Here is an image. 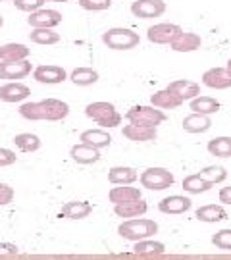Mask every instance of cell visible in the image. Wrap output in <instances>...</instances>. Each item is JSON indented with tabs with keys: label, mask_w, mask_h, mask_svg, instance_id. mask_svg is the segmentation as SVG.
<instances>
[{
	"label": "cell",
	"mask_w": 231,
	"mask_h": 260,
	"mask_svg": "<svg viewBox=\"0 0 231 260\" xmlns=\"http://www.w3.org/2000/svg\"><path fill=\"white\" fill-rule=\"evenodd\" d=\"M150 104L160 108V110H174V108H179L183 104V101L174 91H170L166 87V89L156 91V93L150 96Z\"/></svg>",
	"instance_id": "21"
},
{
	"label": "cell",
	"mask_w": 231,
	"mask_h": 260,
	"mask_svg": "<svg viewBox=\"0 0 231 260\" xmlns=\"http://www.w3.org/2000/svg\"><path fill=\"white\" fill-rule=\"evenodd\" d=\"M64 16L58 10H48V8H39L31 12L27 18V23L31 27H50L54 29L56 25L62 23Z\"/></svg>",
	"instance_id": "12"
},
{
	"label": "cell",
	"mask_w": 231,
	"mask_h": 260,
	"mask_svg": "<svg viewBox=\"0 0 231 260\" xmlns=\"http://www.w3.org/2000/svg\"><path fill=\"white\" fill-rule=\"evenodd\" d=\"M0 62H2V56H0Z\"/></svg>",
	"instance_id": "46"
},
{
	"label": "cell",
	"mask_w": 231,
	"mask_h": 260,
	"mask_svg": "<svg viewBox=\"0 0 231 260\" xmlns=\"http://www.w3.org/2000/svg\"><path fill=\"white\" fill-rule=\"evenodd\" d=\"M133 252H135L137 256H160V254L166 252V245L160 241H152V239L148 237V239L135 241Z\"/></svg>",
	"instance_id": "27"
},
{
	"label": "cell",
	"mask_w": 231,
	"mask_h": 260,
	"mask_svg": "<svg viewBox=\"0 0 231 260\" xmlns=\"http://www.w3.org/2000/svg\"><path fill=\"white\" fill-rule=\"evenodd\" d=\"M0 2H2V0H0Z\"/></svg>",
	"instance_id": "47"
},
{
	"label": "cell",
	"mask_w": 231,
	"mask_h": 260,
	"mask_svg": "<svg viewBox=\"0 0 231 260\" xmlns=\"http://www.w3.org/2000/svg\"><path fill=\"white\" fill-rule=\"evenodd\" d=\"M203 85L208 89L223 91L231 87V74L225 68H210L203 74Z\"/></svg>",
	"instance_id": "13"
},
{
	"label": "cell",
	"mask_w": 231,
	"mask_h": 260,
	"mask_svg": "<svg viewBox=\"0 0 231 260\" xmlns=\"http://www.w3.org/2000/svg\"><path fill=\"white\" fill-rule=\"evenodd\" d=\"M214 187V183H210L208 179H204L201 174H193V176H187L183 179V191L189 195H201L206 193Z\"/></svg>",
	"instance_id": "28"
},
{
	"label": "cell",
	"mask_w": 231,
	"mask_h": 260,
	"mask_svg": "<svg viewBox=\"0 0 231 260\" xmlns=\"http://www.w3.org/2000/svg\"><path fill=\"white\" fill-rule=\"evenodd\" d=\"M45 2L46 0H14V6L18 10H21V12L31 14V12H35V10L43 8Z\"/></svg>",
	"instance_id": "38"
},
{
	"label": "cell",
	"mask_w": 231,
	"mask_h": 260,
	"mask_svg": "<svg viewBox=\"0 0 231 260\" xmlns=\"http://www.w3.org/2000/svg\"><path fill=\"white\" fill-rule=\"evenodd\" d=\"M31 50L21 43H8L4 47H0V56L2 62H14V60H25L29 58Z\"/></svg>",
	"instance_id": "30"
},
{
	"label": "cell",
	"mask_w": 231,
	"mask_h": 260,
	"mask_svg": "<svg viewBox=\"0 0 231 260\" xmlns=\"http://www.w3.org/2000/svg\"><path fill=\"white\" fill-rule=\"evenodd\" d=\"M12 143H14L21 152H37V150L41 149V145H43L35 133H18V135L12 139Z\"/></svg>",
	"instance_id": "32"
},
{
	"label": "cell",
	"mask_w": 231,
	"mask_h": 260,
	"mask_svg": "<svg viewBox=\"0 0 231 260\" xmlns=\"http://www.w3.org/2000/svg\"><path fill=\"white\" fill-rule=\"evenodd\" d=\"M70 79L79 87H89V85H94L98 81V72L92 68H75L70 75Z\"/></svg>",
	"instance_id": "33"
},
{
	"label": "cell",
	"mask_w": 231,
	"mask_h": 260,
	"mask_svg": "<svg viewBox=\"0 0 231 260\" xmlns=\"http://www.w3.org/2000/svg\"><path fill=\"white\" fill-rule=\"evenodd\" d=\"M29 94H31V89L19 81H8L6 85L0 87V101L2 103H23L29 99Z\"/></svg>",
	"instance_id": "15"
},
{
	"label": "cell",
	"mask_w": 231,
	"mask_h": 260,
	"mask_svg": "<svg viewBox=\"0 0 231 260\" xmlns=\"http://www.w3.org/2000/svg\"><path fill=\"white\" fill-rule=\"evenodd\" d=\"M16 152L10 149H0V168H6V166H12V164H16Z\"/></svg>",
	"instance_id": "41"
},
{
	"label": "cell",
	"mask_w": 231,
	"mask_h": 260,
	"mask_svg": "<svg viewBox=\"0 0 231 260\" xmlns=\"http://www.w3.org/2000/svg\"><path fill=\"white\" fill-rule=\"evenodd\" d=\"M166 12L164 0H135L131 4V14L141 19H154L160 18Z\"/></svg>",
	"instance_id": "8"
},
{
	"label": "cell",
	"mask_w": 231,
	"mask_h": 260,
	"mask_svg": "<svg viewBox=\"0 0 231 260\" xmlns=\"http://www.w3.org/2000/svg\"><path fill=\"white\" fill-rule=\"evenodd\" d=\"M125 118L127 121H139V123H147V125H154V127L168 120L164 110H160L156 106H141V104L129 108Z\"/></svg>",
	"instance_id": "6"
},
{
	"label": "cell",
	"mask_w": 231,
	"mask_h": 260,
	"mask_svg": "<svg viewBox=\"0 0 231 260\" xmlns=\"http://www.w3.org/2000/svg\"><path fill=\"white\" fill-rule=\"evenodd\" d=\"M220 203H223V205H231V185L222 187V191H220Z\"/></svg>",
	"instance_id": "42"
},
{
	"label": "cell",
	"mask_w": 231,
	"mask_h": 260,
	"mask_svg": "<svg viewBox=\"0 0 231 260\" xmlns=\"http://www.w3.org/2000/svg\"><path fill=\"white\" fill-rule=\"evenodd\" d=\"M208 152L218 158H231V137H216L208 141Z\"/></svg>",
	"instance_id": "34"
},
{
	"label": "cell",
	"mask_w": 231,
	"mask_h": 260,
	"mask_svg": "<svg viewBox=\"0 0 231 260\" xmlns=\"http://www.w3.org/2000/svg\"><path fill=\"white\" fill-rule=\"evenodd\" d=\"M92 214V206L87 201H70L62 206L60 218L65 220H85Z\"/></svg>",
	"instance_id": "17"
},
{
	"label": "cell",
	"mask_w": 231,
	"mask_h": 260,
	"mask_svg": "<svg viewBox=\"0 0 231 260\" xmlns=\"http://www.w3.org/2000/svg\"><path fill=\"white\" fill-rule=\"evenodd\" d=\"M85 116L91 118L92 121H96L101 127H118L121 123V114L116 110V106L112 103H91L85 106Z\"/></svg>",
	"instance_id": "3"
},
{
	"label": "cell",
	"mask_w": 231,
	"mask_h": 260,
	"mask_svg": "<svg viewBox=\"0 0 231 260\" xmlns=\"http://www.w3.org/2000/svg\"><path fill=\"white\" fill-rule=\"evenodd\" d=\"M189 108L196 114H206V116H210V114H216V112L220 110V103L212 99V96H194L191 99V104H189Z\"/></svg>",
	"instance_id": "31"
},
{
	"label": "cell",
	"mask_w": 231,
	"mask_h": 260,
	"mask_svg": "<svg viewBox=\"0 0 231 260\" xmlns=\"http://www.w3.org/2000/svg\"><path fill=\"white\" fill-rule=\"evenodd\" d=\"M102 43L112 50H131V48L139 47L141 37L133 29L112 27L102 33Z\"/></svg>",
	"instance_id": "4"
},
{
	"label": "cell",
	"mask_w": 231,
	"mask_h": 260,
	"mask_svg": "<svg viewBox=\"0 0 231 260\" xmlns=\"http://www.w3.org/2000/svg\"><path fill=\"white\" fill-rule=\"evenodd\" d=\"M168 89L174 91L183 103L201 94V85L194 83V81H189V79H176V81H172L168 85Z\"/></svg>",
	"instance_id": "22"
},
{
	"label": "cell",
	"mask_w": 231,
	"mask_h": 260,
	"mask_svg": "<svg viewBox=\"0 0 231 260\" xmlns=\"http://www.w3.org/2000/svg\"><path fill=\"white\" fill-rule=\"evenodd\" d=\"M70 156L74 162L77 164H83V166H89V164H96L101 160V149H94L91 145H85V143H77L70 149Z\"/></svg>",
	"instance_id": "16"
},
{
	"label": "cell",
	"mask_w": 231,
	"mask_h": 260,
	"mask_svg": "<svg viewBox=\"0 0 231 260\" xmlns=\"http://www.w3.org/2000/svg\"><path fill=\"white\" fill-rule=\"evenodd\" d=\"M141 189L139 187H129V185H116L110 189L108 199L112 205H121V203H129V201H137L141 199Z\"/></svg>",
	"instance_id": "25"
},
{
	"label": "cell",
	"mask_w": 231,
	"mask_h": 260,
	"mask_svg": "<svg viewBox=\"0 0 231 260\" xmlns=\"http://www.w3.org/2000/svg\"><path fill=\"white\" fill-rule=\"evenodd\" d=\"M225 70H227V72H229V74H231V58H229V60H227V64H225Z\"/></svg>",
	"instance_id": "43"
},
{
	"label": "cell",
	"mask_w": 231,
	"mask_h": 260,
	"mask_svg": "<svg viewBox=\"0 0 231 260\" xmlns=\"http://www.w3.org/2000/svg\"><path fill=\"white\" fill-rule=\"evenodd\" d=\"M70 114V104L60 99H45L39 103H23L19 116L29 121H62Z\"/></svg>",
	"instance_id": "1"
},
{
	"label": "cell",
	"mask_w": 231,
	"mask_h": 260,
	"mask_svg": "<svg viewBox=\"0 0 231 260\" xmlns=\"http://www.w3.org/2000/svg\"><path fill=\"white\" fill-rule=\"evenodd\" d=\"M33 77H35V81L43 85H58L68 79V74H65V70L62 66L43 64L33 70Z\"/></svg>",
	"instance_id": "10"
},
{
	"label": "cell",
	"mask_w": 231,
	"mask_h": 260,
	"mask_svg": "<svg viewBox=\"0 0 231 260\" xmlns=\"http://www.w3.org/2000/svg\"><path fill=\"white\" fill-rule=\"evenodd\" d=\"M139 179L135 168L129 166H114L108 170V181L112 185H133Z\"/></svg>",
	"instance_id": "19"
},
{
	"label": "cell",
	"mask_w": 231,
	"mask_h": 260,
	"mask_svg": "<svg viewBox=\"0 0 231 260\" xmlns=\"http://www.w3.org/2000/svg\"><path fill=\"white\" fill-rule=\"evenodd\" d=\"M148 210L147 201H143V197L137 199V201H129V203H121V205H114V214L118 218H139Z\"/></svg>",
	"instance_id": "20"
},
{
	"label": "cell",
	"mask_w": 231,
	"mask_h": 260,
	"mask_svg": "<svg viewBox=\"0 0 231 260\" xmlns=\"http://www.w3.org/2000/svg\"><path fill=\"white\" fill-rule=\"evenodd\" d=\"M14 197H16V193L8 183H0V206L10 205L14 201Z\"/></svg>",
	"instance_id": "39"
},
{
	"label": "cell",
	"mask_w": 231,
	"mask_h": 260,
	"mask_svg": "<svg viewBox=\"0 0 231 260\" xmlns=\"http://www.w3.org/2000/svg\"><path fill=\"white\" fill-rule=\"evenodd\" d=\"M201 176L216 185V183H223V181L227 179V170L222 166H206L203 172H201Z\"/></svg>",
	"instance_id": "35"
},
{
	"label": "cell",
	"mask_w": 231,
	"mask_h": 260,
	"mask_svg": "<svg viewBox=\"0 0 231 260\" xmlns=\"http://www.w3.org/2000/svg\"><path fill=\"white\" fill-rule=\"evenodd\" d=\"M191 199L183 195H170L166 199H162L158 203V210L162 214H172V216H179V214H185L187 210H191Z\"/></svg>",
	"instance_id": "14"
},
{
	"label": "cell",
	"mask_w": 231,
	"mask_h": 260,
	"mask_svg": "<svg viewBox=\"0 0 231 260\" xmlns=\"http://www.w3.org/2000/svg\"><path fill=\"white\" fill-rule=\"evenodd\" d=\"M181 31L183 29L176 23H156V25L148 27L147 39L154 45H172Z\"/></svg>",
	"instance_id": "7"
},
{
	"label": "cell",
	"mask_w": 231,
	"mask_h": 260,
	"mask_svg": "<svg viewBox=\"0 0 231 260\" xmlns=\"http://www.w3.org/2000/svg\"><path fill=\"white\" fill-rule=\"evenodd\" d=\"M118 233L123 239L135 243L141 239L154 237L158 233V223L148 218H127L118 225Z\"/></svg>",
	"instance_id": "2"
},
{
	"label": "cell",
	"mask_w": 231,
	"mask_h": 260,
	"mask_svg": "<svg viewBox=\"0 0 231 260\" xmlns=\"http://www.w3.org/2000/svg\"><path fill=\"white\" fill-rule=\"evenodd\" d=\"M123 137L135 143H148L158 137V131L154 125H147V123H139V121H129L127 125H123Z\"/></svg>",
	"instance_id": "9"
},
{
	"label": "cell",
	"mask_w": 231,
	"mask_h": 260,
	"mask_svg": "<svg viewBox=\"0 0 231 260\" xmlns=\"http://www.w3.org/2000/svg\"><path fill=\"white\" fill-rule=\"evenodd\" d=\"M77 4L87 12H102L112 6V0H77Z\"/></svg>",
	"instance_id": "37"
},
{
	"label": "cell",
	"mask_w": 231,
	"mask_h": 260,
	"mask_svg": "<svg viewBox=\"0 0 231 260\" xmlns=\"http://www.w3.org/2000/svg\"><path fill=\"white\" fill-rule=\"evenodd\" d=\"M170 47L174 52H194L203 47V39H201V35L191 33V31H181Z\"/></svg>",
	"instance_id": "18"
},
{
	"label": "cell",
	"mask_w": 231,
	"mask_h": 260,
	"mask_svg": "<svg viewBox=\"0 0 231 260\" xmlns=\"http://www.w3.org/2000/svg\"><path fill=\"white\" fill-rule=\"evenodd\" d=\"M2 25H4V18H2V16H0V27H2Z\"/></svg>",
	"instance_id": "44"
},
{
	"label": "cell",
	"mask_w": 231,
	"mask_h": 260,
	"mask_svg": "<svg viewBox=\"0 0 231 260\" xmlns=\"http://www.w3.org/2000/svg\"><path fill=\"white\" fill-rule=\"evenodd\" d=\"M141 185L148 189V191H166L168 187H172L176 183L174 174L166 170V168H147L141 177H139Z\"/></svg>",
	"instance_id": "5"
},
{
	"label": "cell",
	"mask_w": 231,
	"mask_h": 260,
	"mask_svg": "<svg viewBox=\"0 0 231 260\" xmlns=\"http://www.w3.org/2000/svg\"><path fill=\"white\" fill-rule=\"evenodd\" d=\"M18 254V245H14V243H0V258H14Z\"/></svg>",
	"instance_id": "40"
},
{
	"label": "cell",
	"mask_w": 231,
	"mask_h": 260,
	"mask_svg": "<svg viewBox=\"0 0 231 260\" xmlns=\"http://www.w3.org/2000/svg\"><path fill=\"white\" fill-rule=\"evenodd\" d=\"M33 70V66L27 58L25 60H14V62H0V79L6 81H18L27 77Z\"/></svg>",
	"instance_id": "11"
},
{
	"label": "cell",
	"mask_w": 231,
	"mask_h": 260,
	"mask_svg": "<svg viewBox=\"0 0 231 260\" xmlns=\"http://www.w3.org/2000/svg\"><path fill=\"white\" fill-rule=\"evenodd\" d=\"M29 41L35 45H58L60 43V33H56L54 29L50 27H33V31L29 33Z\"/></svg>",
	"instance_id": "29"
},
{
	"label": "cell",
	"mask_w": 231,
	"mask_h": 260,
	"mask_svg": "<svg viewBox=\"0 0 231 260\" xmlns=\"http://www.w3.org/2000/svg\"><path fill=\"white\" fill-rule=\"evenodd\" d=\"M79 141L85 145H91L94 149H106V147H110L112 137L104 129H87L81 133Z\"/></svg>",
	"instance_id": "26"
},
{
	"label": "cell",
	"mask_w": 231,
	"mask_h": 260,
	"mask_svg": "<svg viewBox=\"0 0 231 260\" xmlns=\"http://www.w3.org/2000/svg\"><path fill=\"white\" fill-rule=\"evenodd\" d=\"M183 129L187 133H206V131L212 127V120H210V116H206V114H189V116H185L183 120Z\"/></svg>",
	"instance_id": "23"
},
{
	"label": "cell",
	"mask_w": 231,
	"mask_h": 260,
	"mask_svg": "<svg viewBox=\"0 0 231 260\" xmlns=\"http://www.w3.org/2000/svg\"><path fill=\"white\" fill-rule=\"evenodd\" d=\"M212 245L220 251H231V228L229 230H220L212 235Z\"/></svg>",
	"instance_id": "36"
},
{
	"label": "cell",
	"mask_w": 231,
	"mask_h": 260,
	"mask_svg": "<svg viewBox=\"0 0 231 260\" xmlns=\"http://www.w3.org/2000/svg\"><path fill=\"white\" fill-rule=\"evenodd\" d=\"M194 218H196L199 222L216 223V222L227 220V212H225V208L220 205H204V206H201V208H196Z\"/></svg>",
	"instance_id": "24"
},
{
	"label": "cell",
	"mask_w": 231,
	"mask_h": 260,
	"mask_svg": "<svg viewBox=\"0 0 231 260\" xmlns=\"http://www.w3.org/2000/svg\"><path fill=\"white\" fill-rule=\"evenodd\" d=\"M50 2H70V0H50Z\"/></svg>",
	"instance_id": "45"
}]
</instances>
